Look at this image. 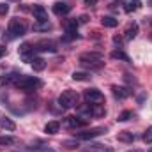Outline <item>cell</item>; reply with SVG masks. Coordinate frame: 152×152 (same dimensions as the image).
Listing matches in <instances>:
<instances>
[{"label":"cell","instance_id":"8992f818","mask_svg":"<svg viewBox=\"0 0 152 152\" xmlns=\"http://www.w3.org/2000/svg\"><path fill=\"white\" fill-rule=\"evenodd\" d=\"M83 96H85L87 103H90V104H97V103L104 101V96H103V92L99 88H87Z\"/></svg>","mask_w":152,"mask_h":152},{"label":"cell","instance_id":"484cf974","mask_svg":"<svg viewBox=\"0 0 152 152\" xmlns=\"http://www.w3.org/2000/svg\"><path fill=\"white\" fill-rule=\"evenodd\" d=\"M133 117H134V113H133L131 110H126V112H122V113L117 117V120H118V122H127V120L133 118Z\"/></svg>","mask_w":152,"mask_h":152},{"label":"cell","instance_id":"d6986e66","mask_svg":"<svg viewBox=\"0 0 152 152\" xmlns=\"http://www.w3.org/2000/svg\"><path fill=\"white\" fill-rule=\"evenodd\" d=\"M142 7V0H129L127 4H126V12H134V11H138Z\"/></svg>","mask_w":152,"mask_h":152},{"label":"cell","instance_id":"f546056e","mask_svg":"<svg viewBox=\"0 0 152 152\" xmlns=\"http://www.w3.org/2000/svg\"><path fill=\"white\" fill-rule=\"evenodd\" d=\"M9 12V5L7 4H0V16H5Z\"/></svg>","mask_w":152,"mask_h":152},{"label":"cell","instance_id":"7402d4cb","mask_svg":"<svg viewBox=\"0 0 152 152\" xmlns=\"http://www.w3.org/2000/svg\"><path fill=\"white\" fill-rule=\"evenodd\" d=\"M34 30H37V32H48V30H51V23L50 21H37V23H34Z\"/></svg>","mask_w":152,"mask_h":152},{"label":"cell","instance_id":"8fae6325","mask_svg":"<svg viewBox=\"0 0 152 152\" xmlns=\"http://www.w3.org/2000/svg\"><path fill=\"white\" fill-rule=\"evenodd\" d=\"M69 11H71V5H69L67 2H55V4H53V12L58 14V16H64V14H67Z\"/></svg>","mask_w":152,"mask_h":152},{"label":"cell","instance_id":"74e56055","mask_svg":"<svg viewBox=\"0 0 152 152\" xmlns=\"http://www.w3.org/2000/svg\"><path fill=\"white\" fill-rule=\"evenodd\" d=\"M151 25H152V20H151Z\"/></svg>","mask_w":152,"mask_h":152},{"label":"cell","instance_id":"9c48e42d","mask_svg":"<svg viewBox=\"0 0 152 152\" xmlns=\"http://www.w3.org/2000/svg\"><path fill=\"white\" fill-rule=\"evenodd\" d=\"M20 78H21L20 73H7V75L0 76V87H7V85H11V83H16Z\"/></svg>","mask_w":152,"mask_h":152},{"label":"cell","instance_id":"836d02e7","mask_svg":"<svg viewBox=\"0 0 152 152\" xmlns=\"http://www.w3.org/2000/svg\"><path fill=\"white\" fill-rule=\"evenodd\" d=\"M4 55H5V48H4V46H0V58H2Z\"/></svg>","mask_w":152,"mask_h":152},{"label":"cell","instance_id":"44dd1931","mask_svg":"<svg viewBox=\"0 0 152 152\" xmlns=\"http://www.w3.org/2000/svg\"><path fill=\"white\" fill-rule=\"evenodd\" d=\"M101 23H103L104 27H108V28H115V27L118 25V20H115L113 16H103V18H101Z\"/></svg>","mask_w":152,"mask_h":152},{"label":"cell","instance_id":"52a82bcc","mask_svg":"<svg viewBox=\"0 0 152 152\" xmlns=\"http://www.w3.org/2000/svg\"><path fill=\"white\" fill-rule=\"evenodd\" d=\"M34 50L36 51H50V53H55L57 51V44L53 41H41L37 44H34Z\"/></svg>","mask_w":152,"mask_h":152},{"label":"cell","instance_id":"2e32d148","mask_svg":"<svg viewBox=\"0 0 152 152\" xmlns=\"http://www.w3.org/2000/svg\"><path fill=\"white\" fill-rule=\"evenodd\" d=\"M0 129H2V131H14V129H16V124H14V120H11L9 117H2V118H0Z\"/></svg>","mask_w":152,"mask_h":152},{"label":"cell","instance_id":"e575fe53","mask_svg":"<svg viewBox=\"0 0 152 152\" xmlns=\"http://www.w3.org/2000/svg\"><path fill=\"white\" fill-rule=\"evenodd\" d=\"M96 4V0H87V5H94Z\"/></svg>","mask_w":152,"mask_h":152},{"label":"cell","instance_id":"277c9868","mask_svg":"<svg viewBox=\"0 0 152 152\" xmlns=\"http://www.w3.org/2000/svg\"><path fill=\"white\" fill-rule=\"evenodd\" d=\"M78 92L76 90H64L60 96H58V106L62 110H69V108H75L78 104Z\"/></svg>","mask_w":152,"mask_h":152},{"label":"cell","instance_id":"4316f807","mask_svg":"<svg viewBox=\"0 0 152 152\" xmlns=\"http://www.w3.org/2000/svg\"><path fill=\"white\" fill-rule=\"evenodd\" d=\"M11 143H16V138H12V136H0V145H11Z\"/></svg>","mask_w":152,"mask_h":152},{"label":"cell","instance_id":"4fadbf2b","mask_svg":"<svg viewBox=\"0 0 152 152\" xmlns=\"http://www.w3.org/2000/svg\"><path fill=\"white\" fill-rule=\"evenodd\" d=\"M110 57L113 58V60H122V62H131V58H129V55L124 51V50H120V48H117L113 50L112 53H110Z\"/></svg>","mask_w":152,"mask_h":152},{"label":"cell","instance_id":"f35d334b","mask_svg":"<svg viewBox=\"0 0 152 152\" xmlns=\"http://www.w3.org/2000/svg\"><path fill=\"white\" fill-rule=\"evenodd\" d=\"M151 39H152V36H151Z\"/></svg>","mask_w":152,"mask_h":152},{"label":"cell","instance_id":"cb8c5ba5","mask_svg":"<svg viewBox=\"0 0 152 152\" xmlns=\"http://www.w3.org/2000/svg\"><path fill=\"white\" fill-rule=\"evenodd\" d=\"M78 20H66V23H64V28H66V32H76V28H78Z\"/></svg>","mask_w":152,"mask_h":152},{"label":"cell","instance_id":"ba28073f","mask_svg":"<svg viewBox=\"0 0 152 152\" xmlns=\"http://www.w3.org/2000/svg\"><path fill=\"white\" fill-rule=\"evenodd\" d=\"M112 94H113L115 99H126L131 96V88L129 87H118V85H113L112 87Z\"/></svg>","mask_w":152,"mask_h":152},{"label":"cell","instance_id":"1f68e13d","mask_svg":"<svg viewBox=\"0 0 152 152\" xmlns=\"http://www.w3.org/2000/svg\"><path fill=\"white\" fill-rule=\"evenodd\" d=\"M113 42H115V44H118V46H120V44H122V39L118 37V36H115V37H113Z\"/></svg>","mask_w":152,"mask_h":152},{"label":"cell","instance_id":"5b68a950","mask_svg":"<svg viewBox=\"0 0 152 152\" xmlns=\"http://www.w3.org/2000/svg\"><path fill=\"white\" fill-rule=\"evenodd\" d=\"M104 133H106V127H92V129H87L83 133H76V140H94Z\"/></svg>","mask_w":152,"mask_h":152},{"label":"cell","instance_id":"6da1fadb","mask_svg":"<svg viewBox=\"0 0 152 152\" xmlns=\"http://www.w3.org/2000/svg\"><path fill=\"white\" fill-rule=\"evenodd\" d=\"M80 66L85 67V69H90V71H97L104 66L103 62V55L101 53H96V51H88V53H81L80 55Z\"/></svg>","mask_w":152,"mask_h":152},{"label":"cell","instance_id":"30bf717a","mask_svg":"<svg viewBox=\"0 0 152 152\" xmlns=\"http://www.w3.org/2000/svg\"><path fill=\"white\" fill-rule=\"evenodd\" d=\"M64 124H66L67 127L76 129V127H83V126L87 124V120H85V118H81V117H67V118L64 120Z\"/></svg>","mask_w":152,"mask_h":152},{"label":"cell","instance_id":"7a4b0ae2","mask_svg":"<svg viewBox=\"0 0 152 152\" xmlns=\"http://www.w3.org/2000/svg\"><path fill=\"white\" fill-rule=\"evenodd\" d=\"M14 87L20 88V90H23V92H34V90H37L39 87H42V81L39 80L37 76L21 75V78L14 83Z\"/></svg>","mask_w":152,"mask_h":152},{"label":"cell","instance_id":"83f0119b","mask_svg":"<svg viewBox=\"0 0 152 152\" xmlns=\"http://www.w3.org/2000/svg\"><path fill=\"white\" fill-rule=\"evenodd\" d=\"M142 138H143V142H145V143H152V126H151V127H147V131L143 133V136H142Z\"/></svg>","mask_w":152,"mask_h":152},{"label":"cell","instance_id":"ffe728a7","mask_svg":"<svg viewBox=\"0 0 152 152\" xmlns=\"http://www.w3.org/2000/svg\"><path fill=\"white\" fill-rule=\"evenodd\" d=\"M92 76H90V73H87V71H75L73 73V80L75 81H88Z\"/></svg>","mask_w":152,"mask_h":152},{"label":"cell","instance_id":"3957f363","mask_svg":"<svg viewBox=\"0 0 152 152\" xmlns=\"http://www.w3.org/2000/svg\"><path fill=\"white\" fill-rule=\"evenodd\" d=\"M25 32H27V23H25V20L12 18V20L9 21V27H7V36H5V37L9 39V41H12V39H16V37H21Z\"/></svg>","mask_w":152,"mask_h":152},{"label":"cell","instance_id":"9a60e30c","mask_svg":"<svg viewBox=\"0 0 152 152\" xmlns=\"http://www.w3.org/2000/svg\"><path fill=\"white\" fill-rule=\"evenodd\" d=\"M136 36H138V25H136V23H131V25L126 28V32H124V39H126V41H133Z\"/></svg>","mask_w":152,"mask_h":152},{"label":"cell","instance_id":"d590c367","mask_svg":"<svg viewBox=\"0 0 152 152\" xmlns=\"http://www.w3.org/2000/svg\"><path fill=\"white\" fill-rule=\"evenodd\" d=\"M127 152H142V151H127Z\"/></svg>","mask_w":152,"mask_h":152},{"label":"cell","instance_id":"4dcf8cb0","mask_svg":"<svg viewBox=\"0 0 152 152\" xmlns=\"http://www.w3.org/2000/svg\"><path fill=\"white\" fill-rule=\"evenodd\" d=\"M145 97H147V94H145V92H142V94H140V96H138V97H136V99H138V103H140V104H142V103H143V101H145Z\"/></svg>","mask_w":152,"mask_h":152},{"label":"cell","instance_id":"8d00e7d4","mask_svg":"<svg viewBox=\"0 0 152 152\" xmlns=\"http://www.w3.org/2000/svg\"><path fill=\"white\" fill-rule=\"evenodd\" d=\"M149 5H152V0H151V2H149Z\"/></svg>","mask_w":152,"mask_h":152},{"label":"cell","instance_id":"5bb4252c","mask_svg":"<svg viewBox=\"0 0 152 152\" xmlns=\"http://www.w3.org/2000/svg\"><path fill=\"white\" fill-rule=\"evenodd\" d=\"M117 138H118V142H124V143H133V142L136 140V134H133L131 131H120V133L117 134Z\"/></svg>","mask_w":152,"mask_h":152},{"label":"cell","instance_id":"d6a6232c","mask_svg":"<svg viewBox=\"0 0 152 152\" xmlns=\"http://www.w3.org/2000/svg\"><path fill=\"white\" fill-rule=\"evenodd\" d=\"M118 5H122V0H115L113 4H112V7H113V9H115V7H118Z\"/></svg>","mask_w":152,"mask_h":152},{"label":"cell","instance_id":"ac0fdd59","mask_svg":"<svg viewBox=\"0 0 152 152\" xmlns=\"http://www.w3.org/2000/svg\"><path fill=\"white\" fill-rule=\"evenodd\" d=\"M30 66H32V69H34L36 73H39V71H42V69L46 67V60L41 58V57H34L32 62H30Z\"/></svg>","mask_w":152,"mask_h":152},{"label":"cell","instance_id":"f1b7e54d","mask_svg":"<svg viewBox=\"0 0 152 152\" xmlns=\"http://www.w3.org/2000/svg\"><path fill=\"white\" fill-rule=\"evenodd\" d=\"M62 145H64V147H67V149H76V147H80V143H78L76 140H66Z\"/></svg>","mask_w":152,"mask_h":152},{"label":"cell","instance_id":"7c38bea8","mask_svg":"<svg viewBox=\"0 0 152 152\" xmlns=\"http://www.w3.org/2000/svg\"><path fill=\"white\" fill-rule=\"evenodd\" d=\"M32 12H34V16H36L37 21H48V11L42 5H34L32 7Z\"/></svg>","mask_w":152,"mask_h":152},{"label":"cell","instance_id":"d4e9b609","mask_svg":"<svg viewBox=\"0 0 152 152\" xmlns=\"http://www.w3.org/2000/svg\"><path fill=\"white\" fill-rule=\"evenodd\" d=\"M92 113H94V117H103L106 113V110H104V106H101L97 103V104H92Z\"/></svg>","mask_w":152,"mask_h":152},{"label":"cell","instance_id":"603a6c76","mask_svg":"<svg viewBox=\"0 0 152 152\" xmlns=\"http://www.w3.org/2000/svg\"><path fill=\"white\" fill-rule=\"evenodd\" d=\"M88 152H112L108 145H101V143H92L88 145Z\"/></svg>","mask_w":152,"mask_h":152},{"label":"cell","instance_id":"e0dca14e","mask_svg":"<svg viewBox=\"0 0 152 152\" xmlns=\"http://www.w3.org/2000/svg\"><path fill=\"white\" fill-rule=\"evenodd\" d=\"M58 131H60V122L58 120H51L44 126V133H48V134H55Z\"/></svg>","mask_w":152,"mask_h":152}]
</instances>
